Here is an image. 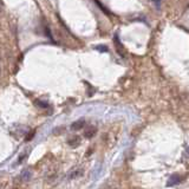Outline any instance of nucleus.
Wrapping results in <instances>:
<instances>
[{"label": "nucleus", "instance_id": "f257e3e1", "mask_svg": "<svg viewBox=\"0 0 189 189\" xmlns=\"http://www.w3.org/2000/svg\"><path fill=\"white\" fill-rule=\"evenodd\" d=\"M66 142H67V144L70 147H73V148H77V147L81 144V137L77 135H73V136H70L67 140H66Z\"/></svg>", "mask_w": 189, "mask_h": 189}, {"label": "nucleus", "instance_id": "f03ea898", "mask_svg": "<svg viewBox=\"0 0 189 189\" xmlns=\"http://www.w3.org/2000/svg\"><path fill=\"white\" fill-rule=\"evenodd\" d=\"M96 132H97V129H96V127H89V128H87L85 129V131H84V137L85 138H92L93 136L96 135Z\"/></svg>", "mask_w": 189, "mask_h": 189}, {"label": "nucleus", "instance_id": "7ed1b4c3", "mask_svg": "<svg viewBox=\"0 0 189 189\" xmlns=\"http://www.w3.org/2000/svg\"><path fill=\"white\" fill-rule=\"evenodd\" d=\"M84 125H85V121L84 119H78V121H76L75 123L71 124V129L73 130V131H77V130L83 129Z\"/></svg>", "mask_w": 189, "mask_h": 189}, {"label": "nucleus", "instance_id": "20e7f679", "mask_svg": "<svg viewBox=\"0 0 189 189\" xmlns=\"http://www.w3.org/2000/svg\"><path fill=\"white\" fill-rule=\"evenodd\" d=\"M180 182H181V177H180L178 175H173V176L170 177V181L168 182V186H174V184L180 183Z\"/></svg>", "mask_w": 189, "mask_h": 189}, {"label": "nucleus", "instance_id": "39448f33", "mask_svg": "<svg viewBox=\"0 0 189 189\" xmlns=\"http://www.w3.org/2000/svg\"><path fill=\"white\" fill-rule=\"evenodd\" d=\"M81 175H83V170H82V169H77V170H75V172H72V173L70 174L69 178H70V180H72V178H77L78 176H81Z\"/></svg>", "mask_w": 189, "mask_h": 189}, {"label": "nucleus", "instance_id": "423d86ee", "mask_svg": "<svg viewBox=\"0 0 189 189\" xmlns=\"http://www.w3.org/2000/svg\"><path fill=\"white\" fill-rule=\"evenodd\" d=\"M20 178L24 180V181H28L30 178H31V173H30V170H24L20 175Z\"/></svg>", "mask_w": 189, "mask_h": 189}, {"label": "nucleus", "instance_id": "0eeeda50", "mask_svg": "<svg viewBox=\"0 0 189 189\" xmlns=\"http://www.w3.org/2000/svg\"><path fill=\"white\" fill-rule=\"evenodd\" d=\"M36 104H37L38 107H40V108H44V109H47L50 107L49 103L44 102V101H40V99H37V101H36Z\"/></svg>", "mask_w": 189, "mask_h": 189}, {"label": "nucleus", "instance_id": "6e6552de", "mask_svg": "<svg viewBox=\"0 0 189 189\" xmlns=\"http://www.w3.org/2000/svg\"><path fill=\"white\" fill-rule=\"evenodd\" d=\"M115 44L117 45V51H118L119 54H122L123 56V53H122V50H123V46H122V44L118 42V39H117V36L115 37Z\"/></svg>", "mask_w": 189, "mask_h": 189}, {"label": "nucleus", "instance_id": "1a4fd4ad", "mask_svg": "<svg viewBox=\"0 0 189 189\" xmlns=\"http://www.w3.org/2000/svg\"><path fill=\"white\" fill-rule=\"evenodd\" d=\"M96 50H98V51H103V52H108V47L105 46V45H98V46H96Z\"/></svg>", "mask_w": 189, "mask_h": 189}, {"label": "nucleus", "instance_id": "9d476101", "mask_svg": "<svg viewBox=\"0 0 189 189\" xmlns=\"http://www.w3.org/2000/svg\"><path fill=\"white\" fill-rule=\"evenodd\" d=\"M33 135H34V131H31V134H30V136H28V137H27V138H26V141L31 140V138H32V137H33Z\"/></svg>", "mask_w": 189, "mask_h": 189}, {"label": "nucleus", "instance_id": "9b49d317", "mask_svg": "<svg viewBox=\"0 0 189 189\" xmlns=\"http://www.w3.org/2000/svg\"><path fill=\"white\" fill-rule=\"evenodd\" d=\"M12 189H17V188H12Z\"/></svg>", "mask_w": 189, "mask_h": 189}]
</instances>
